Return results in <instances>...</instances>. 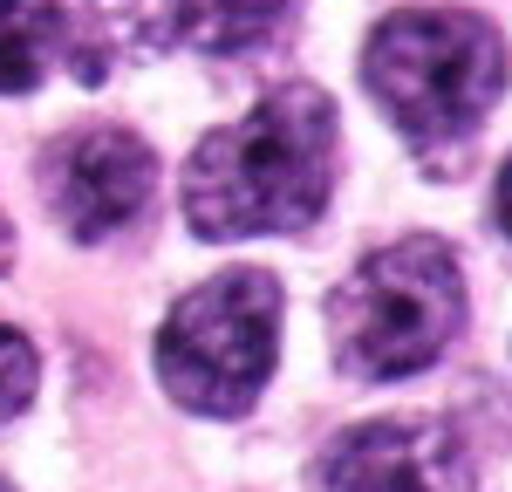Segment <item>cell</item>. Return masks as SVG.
I'll return each instance as SVG.
<instances>
[{
    "label": "cell",
    "mask_w": 512,
    "mask_h": 492,
    "mask_svg": "<svg viewBox=\"0 0 512 492\" xmlns=\"http://www.w3.org/2000/svg\"><path fill=\"white\" fill-rule=\"evenodd\" d=\"M465 322V274L444 240H396L369 253L328 301L335 356L355 376H410L424 369Z\"/></svg>",
    "instance_id": "3"
},
{
    "label": "cell",
    "mask_w": 512,
    "mask_h": 492,
    "mask_svg": "<svg viewBox=\"0 0 512 492\" xmlns=\"http://www.w3.org/2000/svg\"><path fill=\"white\" fill-rule=\"evenodd\" d=\"M35 376H41L35 369V342L14 335V328H0V424L35 397Z\"/></svg>",
    "instance_id": "9"
},
{
    "label": "cell",
    "mask_w": 512,
    "mask_h": 492,
    "mask_svg": "<svg viewBox=\"0 0 512 492\" xmlns=\"http://www.w3.org/2000/svg\"><path fill=\"white\" fill-rule=\"evenodd\" d=\"M7 260H14V226H7V212H0V274H7Z\"/></svg>",
    "instance_id": "11"
},
{
    "label": "cell",
    "mask_w": 512,
    "mask_h": 492,
    "mask_svg": "<svg viewBox=\"0 0 512 492\" xmlns=\"http://www.w3.org/2000/svg\"><path fill=\"white\" fill-rule=\"evenodd\" d=\"M362 82L410 144H458L506 89V41L465 7H403L369 35Z\"/></svg>",
    "instance_id": "2"
},
{
    "label": "cell",
    "mask_w": 512,
    "mask_h": 492,
    "mask_svg": "<svg viewBox=\"0 0 512 492\" xmlns=\"http://www.w3.org/2000/svg\"><path fill=\"white\" fill-rule=\"evenodd\" d=\"M280 287L260 267H226L198 281L158 328V376L185 410L239 417L274 376Z\"/></svg>",
    "instance_id": "4"
},
{
    "label": "cell",
    "mask_w": 512,
    "mask_h": 492,
    "mask_svg": "<svg viewBox=\"0 0 512 492\" xmlns=\"http://www.w3.org/2000/svg\"><path fill=\"white\" fill-rule=\"evenodd\" d=\"M321 492H472V458L431 417H376L321 451Z\"/></svg>",
    "instance_id": "5"
},
{
    "label": "cell",
    "mask_w": 512,
    "mask_h": 492,
    "mask_svg": "<svg viewBox=\"0 0 512 492\" xmlns=\"http://www.w3.org/2000/svg\"><path fill=\"white\" fill-rule=\"evenodd\" d=\"M0 492H14V486H0Z\"/></svg>",
    "instance_id": "12"
},
{
    "label": "cell",
    "mask_w": 512,
    "mask_h": 492,
    "mask_svg": "<svg viewBox=\"0 0 512 492\" xmlns=\"http://www.w3.org/2000/svg\"><path fill=\"white\" fill-rule=\"evenodd\" d=\"M151 151L130 130H76L62 137L41 178H48V205L76 240H110L123 233L144 205H151Z\"/></svg>",
    "instance_id": "6"
},
{
    "label": "cell",
    "mask_w": 512,
    "mask_h": 492,
    "mask_svg": "<svg viewBox=\"0 0 512 492\" xmlns=\"http://www.w3.org/2000/svg\"><path fill=\"white\" fill-rule=\"evenodd\" d=\"M499 226L512 233V158H506V171H499Z\"/></svg>",
    "instance_id": "10"
},
{
    "label": "cell",
    "mask_w": 512,
    "mask_h": 492,
    "mask_svg": "<svg viewBox=\"0 0 512 492\" xmlns=\"http://www.w3.org/2000/svg\"><path fill=\"white\" fill-rule=\"evenodd\" d=\"M280 7H287V0H171V21H178L198 48L226 55V48H246V41L267 35L280 21Z\"/></svg>",
    "instance_id": "8"
},
{
    "label": "cell",
    "mask_w": 512,
    "mask_h": 492,
    "mask_svg": "<svg viewBox=\"0 0 512 492\" xmlns=\"http://www.w3.org/2000/svg\"><path fill=\"white\" fill-rule=\"evenodd\" d=\"M69 55V14L55 0H0V96L35 89Z\"/></svg>",
    "instance_id": "7"
},
{
    "label": "cell",
    "mask_w": 512,
    "mask_h": 492,
    "mask_svg": "<svg viewBox=\"0 0 512 492\" xmlns=\"http://www.w3.org/2000/svg\"><path fill=\"white\" fill-rule=\"evenodd\" d=\"M335 185V103L315 82H280L185 158V219L198 240L301 233Z\"/></svg>",
    "instance_id": "1"
}]
</instances>
